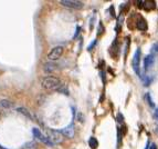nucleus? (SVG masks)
<instances>
[{
    "mask_svg": "<svg viewBox=\"0 0 158 149\" xmlns=\"http://www.w3.org/2000/svg\"><path fill=\"white\" fill-rule=\"evenodd\" d=\"M143 81H144V85L148 86L150 82H152V78H150V77H143Z\"/></svg>",
    "mask_w": 158,
    "mask_h": 149,
    "instance_id": "obj_16",
    "label": "nucleus"
},
{
    "mask_svg": "<svg viewBox=\"0 0 158 149\" xmlns=\"http://www.w3.org/2000/svg\"><path fill=\"white\" fill-rule=\"evenodd\" d=\"M0 107L3 109H11L14 107V104L9 99H1L0 100Z\"/></svg>",
    "mask_w": 158,
    "mask_h": 149,
    "instance_id": "obj_11",
    "label": "nucleus"
},
{
    "mask_svg": "<svg viewBox=\"0 0 158 149\" xmlns=\"http://www.w3.org/2000/svg\"><path fill=\"white\" fill-rule=\"evenodd\" d=\"M21 149H38V141L32 140L29 141V143H26L21 147Z\"/></svg>",
    "mask_w": 158,
    "mask_h": 149,
    "instance_id": "obj_12",
    "label": "nucleus"
},
{
    "mask_svg": "<svg viewBox=\"0 0 158 149\" xmlns=\"http://www.w3.org/2000/svg\"><path fill=\"white\" fill-rule=\"evenodd\" d=\"M89 145H90V147H91L92 149L97 148V146H98L97 139H96V138H94V137H91L89 139Z\"/></svg>",
    "mask_w": 158,
    "mask_h": 149,
    "instance_id": "obj_14",
    "label": "nucleus"
},
{
    "mask_svg": "<svg viewBox=\"0 0 158 149\" xmlns=\"http://www.w3.org/2000/svg\"><path fill=\"white\" fill-rule=\"evenodd\" d=\"M49 141L51 143V145H57V143H61L63 141V136L60 134L59 130H48L46 135H44Z\"/></svg>",
    "mask_w": 158,
    "mask_h": 149,
    "instance_id": "obj_2",
    "label": "nucleus"
},
{
    "mask_svg": "<svg viewBox=\"0 0 158 149\" xmlns=\"http://www.w3.org/2000/svg\"><path fill=\"white\" fill-rule=\"evenodd\" d=\"M138 6L148 11V10H152L156 8V3L155 1H143V2H138Z\"/></svg>",
    "mask_w": 158,
    "mask_h": 149,
    "instance_id": "obj_9",
    "label": "nucleus"
},
{
    "mask_svg": "<svg viewBox=\"0 0 158 149\" xmlns=\"http://www.w3.org/2000/svg\"><path fill=\"white\" fill-rule=\"evenodd\" d=\"M42 86L48 90H57L61 87V80L54 76L46 77L42 80Z\"/></svg>",
    "mask_w": 158,
    "mask_h": 149,
    "instance_id": "obj_1",
    "label": "nucleus"
},
{
    "mask_svg": "<svg viewBox=\"0 0 158 149\" xmlns=\"http://www.w3.org/2000/svg\"><path fill=\"white\" fill-rule=\"evenodd\" d=\"M104 32V28H103V24L100 22L98 24V31H97V36H101Z\"/></svg>",
    "mask_w": 158,
    "mask_h": 149,
    "instance_id": "obj_17",
    "label": "nucleus"
},
{
    "mask_svg": "<svg viewBox=\"0 0 158 149\" xmlns=\"http://www.w3.org/2000/svg\"><path fill=\"white\" fill-rule=\"evenodd\" d=\"M157 132H158V127H157Z\"/></svg>",
    "mask_w": 158,
    "mask_h": 149,
    "instance_id": "obj_26",
    "label": "nucleus"
},
{
    "mask_svg": "<svg viewBox=\"0 0 158 149\" xmlns=\"http://www.w3.org/2000/svg\"><path fill=\"white\" fill-rule=\"evenodd\" d=\"M117 135H118V145H121V130L117 128Z\"/></svg>",
    "mask_w": 158,
    "mask_h": 149,
    "instance_id": "obj_19",
    "label": "nucleus"
},
{
    "mask_svg": "<svg viewBox=\"0 0 158 149\" xmlns=\"http://www.w3.org/2000/svg\"><path fill=\"white\" fill-rule=\"evenodd\" d=\"M149 149H157V146H156L155 143H152V145H150V148Z\"/></svg>",
    "mask_w": 158,
    "mask_h": 149,
    "instance_id": "obj_22",
    "label": "nucleus"
},
{
    "mask_svg": "<svg viewBox=\"0 0 158 149\" xmlns=\"http://www.w3.org/2000/svg\"><path fill=\"white\" fill-rule=\"evenodd\" d=\"M59 131H60V134L62 135L63 137L73 138V137H74V134H75L74 125L71 124V125H69L68 127H65V128H63V129H61V130H59Z\"/></svg>",
    "mask_w": 158,
    "mask_h": 149,
    "instance_id": "obj_6",
    "label": "nucleus"
},
{
    "mask_svg": "<svg viewBox=\"0 0 158 149\" xmlns=\"http://www.w3.org/2000/svg\"><path fill=\"white\" fill-rule=\"evenodd\" d=\"M61 5L71 9H81L83 7V2L80 0H61Z\"/></svg>",
    "mask_w": 158,
    "mask_h": 149,
    "instance_id": "obj_4",
    "label": "nucleus"
},
{
    "mask_svg": "<svg viewBox=\"0 0 158 149\" xmlns=\"http://www.w3.org/2000/svg\"><path fill=\"white\" fill-rule=\"evenodd\" d=\"M155 62V57L152 55H148L144 60V67H145V70H149L150 68L152 67V65Z\"/></svg>",
    "mask_w": 158,
    "mask_h": 149,
    "instance_id": "obj_8",
    "label": "nucleus"
},
{
    "mask_svg": "<svg viewBox=\"0 0 158 149\" xmlns=\"http://www.w3.org/2000/svg\"><path fill=\"white\" fill-rule=\"evenodd\" d=\"M95 44H96V40H94V41H93V42H92V44L90 45V47L87 48V50H92V49H93V47H94V45H95Z\"/></svg>",
    "mask_w": 158,
    "mask_h": 149,
    "instance_id": "obj_20",
    "label": "nucleus"
},
{
    "mask_svg": "<svg viewBox=\"0 0 158 149\" xmlns=\"http://www.w3.org/2000/svg\"><path fill=\"white\" fill-rule=\"evenodd\" d=\"M155 49H156V50H157V51H158V45H157V46H156V47H155Z\"/></svg>",
    "mask_w": 158,
    "mask_h": 149,
    "instance_id": "obj_24",
    "label": "nucleus"
},
{
    "mask_svg": "<svg viewBox=\"0 0 158 149\" xmlns=\"http://www.w3.org/2000/svg\"><path fill=\"white\" fill-rule=\"evenodd\" d=\"M118 121H122V115L121 114H118V118H117Z\"/></svg>",
    "mask_w": 158,
    "mask_h": 149,
    "instance_id": "obj_23",
    "label": "nucleus"
},
{
    "mask_svg": "<svg viewBox=\"0 0 158 149\" xmlns=\"http://www.w3.org/2000/svg\"><path fill=\"white\" fill-rule=\"evenodd\" d=\"M0 149H6V148H3V147L1 146V145H0Z\"/></svg>",
    "mask_w": 158,
    "mask_h": 149,
    "instance_id": "obj_25",
    "label": "nucleus"
},
{
    "mask_svg": "<svg viewBox=\"0 0 158 149\" xmlns=\"http://www.w3.org/2000/svg\"><path fill=\"white\" fill-rule=\"evenodd\" d=\"M57 90H59V92H62V91H63L65 95L69 94V92H68V89H66V87H60L59 89H57Z\"/></svg>",
    "mask_w": 158,
    "mask_h": 149,
    "instance_id": "obj_18",
    "label": "nucleus"
},
{
    "mask_svg": "<svg viewBox=\"0 0 158 149\" xmlns=\"http://www.w3.org/2000/svg\"><path fill=\"white\" fill-rule=\"evenodd\" d=\"M154 118H155L156 120H158V108L155 110V112H154Z\"/></svg>",
    "mask_w": 158,
    "mask_h": 149,
    "instance_id": "obj_21",
    "label": "nucleus"
},
{
    "mask_svg": "<svg viewBox=\"0 0 158 149\" xmlns=\"http://www.w3.org/2000/svg\"><path fill=\"white\" fill-rule=\"evenodd\" d=\"M57 68H59V66H57V62L50 61V62H46V64H44V66H43V70H44V73H50L55 71Z\"/></svg>",
    "mask_w": 158,
    "mask_h": 149,
    "instance_id": "obj_7",
    "label": "nucleus"
},
{
    "mask_svg": "<svg viewBox=\"0 0 158 149\" xmlns=\"http://www.w3.org/2000/svg\"><path fill=\"white\" fill-rule=\"evenodd\" d=\"M145 98H146L147 102H148V105H149L152 108H154V107H155V104H154V101L152 100V96H150V94H146V95H145Z\"/></svg>",
    "mask_w": 158,
    "mask_h": 149,
    "instance_id": "obj_15",
    "label": "nucleus"
},
{
    "mask_svg": "<svg viewBox=\"0 0 158 149\" xmlns=\"http://www.w3.org/2000/svg\"><path fill=\"white\" fill-rule=\"evenodd\" d=\"M139 65H141V49H136L134 57H133V64L132 67L135 70L137 75H141V70H139Z\"/></svg>",
    "mask_w": 158,
    "mask_h": 149,
    "instance_id": "obj_3",
    "label": "nucleus"
},
{
    "mask_svg": "<svg viewBox=\"0 0 158 149\" xmlns=\"http://www.w3.org/2000/svg\"><path fill=\"white\" fill-rule=\"evenodd\" d=\"M62 53H63V48L59 46V47L53 48V49L50 51L49 55H48V58H49L51 61H54V60H57V59L60 58L61 56H62Z\"/></svg>",
    "mask_w": 158,
    "mask_h": 149,
    "instance_id": "obj_5",
    "label": "nucleus"
},
{
    "mask_svg": "<svg viewBox=\"0 0 158 149\" xmlns=\"http://www.w3.org/2000/svg\"><path fill=\"white\" fill-rule=\"evenodd\" d=\"M17 110L19 111V112H21V114H23L26 117H28L29 119L33 120V118H32V115L30 114V111L28 110L27 108H24V107H20V108H17Z\"/></svg>",
    "mask_w": 158,
    "mask_h": 149,
    "instance_id": "obj_13",
    "label": "nucleus"
},
{
    "mask_svg": "<svg viewBox=\"0 0 158 149\" xmlns=\"http://www.w3.org/2000/svg\"><path fill=\"white\" fill-rule=\"evenodd\" d=\"M147 22L146 20L144 19L143 17H139L137 19V21H136V28H137L138 30H143V31H145V30H147Z\"/></svg>",
    "mask_w": 158,
    "mask_h": 149,
    "instance_id": "obj_10",
    "label": "nucleus"
}]
</instances>
